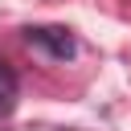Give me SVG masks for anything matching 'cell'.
I'll use <instances>...</instances> for the list:
<instances>
[{"label": "cell", "mask_w": 131, "mask_h": 131, "mask_svg": "<svg viewBox=\"0 0 131 131\" xmlns=\"http://www.w3.org/2000/svg\"><path fill=\"white\" fill-rule=\"evenodd\" d=\"M12 102H16V74L8 70V61H0V115L12 111Z\"/></svg>", "instance_id": "cell-2"}, {"label": "cell", "mask_w": 131, "mask_h": 131, "mask_svg": "<svg viewBox=\"0 0 131 131\" xmlns=\"http://www.w3.org/2000/svg\"><path fill=\"white\" fill-rule=\"evenodd\" d=\"M29 41H41V45H53V53H57V57L74 49V41H70V37L61 33V29H29Z\"/></svg>", "instance_id": "cell-1"}]
</instances>
